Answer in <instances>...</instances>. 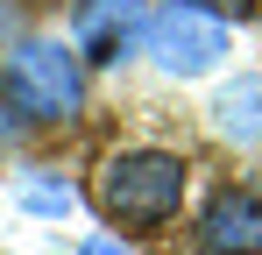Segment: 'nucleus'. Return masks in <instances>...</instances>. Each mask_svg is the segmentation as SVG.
Here are the masks:
<instances>
[{"label": "nucleus", "mask_w": 262, "mask_h": 255, "mask_svg": "<svg viewBox=\"0 0 262 255\" xmlns=\"http://www.w3.org/2000/svg\"><path fill=\"white\" fill-rule=\"evenodd\" d=\"M0 99L21 121H71L85 99V64L64 42H21L0 71Z\"/></svg>", "instance_id": "nucleus-1"}, {"label": "nucleus", "mask_w": 262, "mask_h": 255, "mask_svg": "<svg viewBox=\"0 0 262 255\" xmlns=\"http://www.w3.org/2000/svg\"><path fill=\"white\" fill-rule=\"evenodd\" d=\"M92 199H99L106 220H121V227H156V220H170L177 199H184V163L163 156V149H128V156H114V163L99 170Z\"/></svg>", "instance_id": "nucleus-2"}, {"label": "nucleus", "mask_w": 262, "mask_h": 255, "mask_svg": "<svg viewBox=\"0 0 262 255\" xmlns=\"http://www.w3.org/2000/svg\"><path fill=\"white\" fill-rule=\"evenodd\" d=\"M149 50H156V64L177 71V78L213 71L220 50H227V22H220L213 7H199V0H170V7L149 22Z\"/></svg>", "instance_id": "nucleus-3"}, {"label": "nucleus", "mask_w": 262, "mask_h": 255, "mask_svg": "<svg viewBox=\"0 0 262 255\" xmlns=\"http://www.w3.org/2000/svg\"><path fill=\"white\" fill-rule=\"evenodd\" d=\"M149 36L142 0H85L78 7V64H121Z\"/></svg>", "instance_id": "nucleus-4"}, {"label": "nucleus", "mask_w": 262, "mask_h": 255, "mask_svg": "<svg viewBox=\"0 0 262 255\" xmlns=\"http://www.w3.org/2000/svg\"><path fill=\"white\" fill-rule=\"evenodd\" d=\"M199 248L206 255H262V199L255 192H220L199 220Z\"/></svg>", "instance_id": "nucleus-5"}, {"label": "nucleus", "mask_w": 262, "mask_h": 255, "mask_svg": "<svg viewBox=\"0 0 262 255\" xmlns=\"http://www.w3.org/2000/svg\"><path fill=\"white\" fill-rule=\"evenodd\" d=\"M213 121H220L227 142H262V78H255V71H248V78H234V85H220Z\"/></svg>", "instance_id": "nucleus-6"}, {"label": "nucleus", "mask_w": 262, "mask_h": 255, "mask_svg": "<svg viewBox=\"0 0 262 255\" xmlns=\"http://www.w3.org/2000/svg\"><path fill=\"white\" fill-rule=\"evenodd\" d=\"M14 199H21L29 213H50V220H64V213L78 206V192H71V184H50V177H29Z\"/></svg>", "instance_id": "nucleus-7"}, {"label": "nucleus", "mask_w": 262, "mask_h": 255, "mask_svg": "<svg viewBox=\"0 0 262 255\" xmlns=\"http://www.w3.org/2000/svg\"><path fill=\"white\" fill-rule=\"evenodd\" d=\"M85 255H128V248H114V241H85Z\"/></svg>", "instance_id": "nucleus-8"}, {"label": "nucleus", "mask_w": 262, "mask_h": 255, "mask_svg": "<svg viewBox=\"0 0 262 255\" xmlns=\"http://www.w3.org/2000/svg\"><path fill=\"white\" fill-rule=\"evenodd\" d=\"M213 7H234V14H248V7H255V0H213Z\"/></svg>", "instance_id": "nucleus-9"}, {"label": "nucleus", "mask_w": 262, "mask_h": 255, "mask_svg": "<svg viewBox=\"0 0 262 255\" xmlns=\"http://www.w3.org/2000/svg\"><path fill=\"white\" fill-rule=\"evenodd\" d=\"M7 128H14V121H0V135H7Z\"/></svg>", "instance_id": "nucleus-10"}]
</instances>
